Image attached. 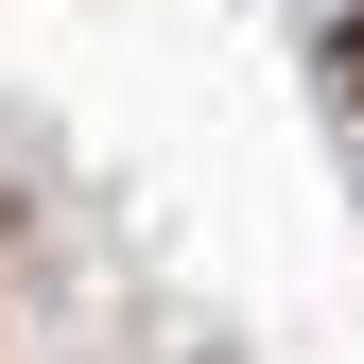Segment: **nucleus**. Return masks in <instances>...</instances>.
Instances as JSON below:
<instances>
[{"label": "nucleus", "instance_id": "1", "mask_svg": "<svg viewBox=\"0 0 364 364\" xmlns=\"http://www.w3.org/2000/svg\"><path fill=\"white\" fill-rule=\"evenodd\" d=\"M330 70H347V105H364V18H347V35H330Z\"/></svg>", "mask_w": 364, "mask_h": 364}]
</instances>
